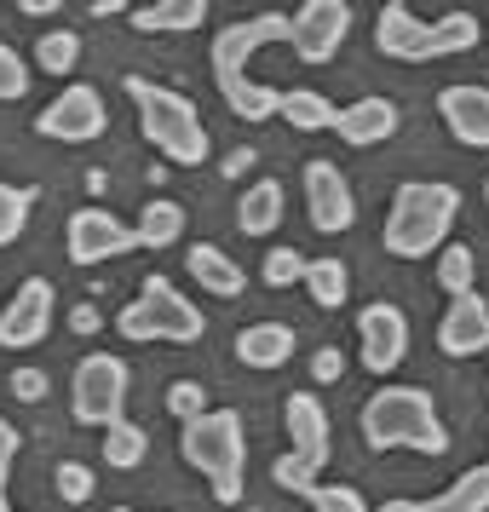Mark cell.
Here are the masks:
<instances>
[{"label": "cell", "instance_id": "1", "mask_svg": "<svg viewBox=\"0 0 489 512\" xmlns=\"http://www.w3.org/2000/svg\"><path fill=\"white\" fill-rule=\"evenodd\" d=\"M288 29H294V18H282V12H259V18H242V24L219 29L213 35V81H219V98L231 104L242 121H271L282 110V93L277 87H259L254 75H248V64H254L259 47H277V41H288Z\"/></svg>", "mask_w": 489, "mask_h": 512}, {"label": "cell", "instance_id": "2", "mask_svg": "<svg viewBox=\"0 0 489 512\" xmlns=\"http://www.w3.org/2000/svg\"><path fill=\"white\" fill-rule=\"evenodd\" d=\"M455 213H461V190L455 185H443V179H409V185H397L392 208H386L380 242H386L392 259H426L449 242Z\"/></svg>", "mask_w": 489, "mask_h": 512}, {"label": "cell", "instance_id": "3", "mask_svg": "<svg viewBox=\"0 0 489 512\" xmlns=\"http://www.w3.org/2000/svg\"><path fill=\"white\" fill-rule=\"evenodd\" d=\"M484 24L472 12H443V18H415L409 0H386L380 18H374V47L380 58H397V64H432V58H461V52L478 47Z\"/></svg>", "mask_w": 489, "mask_h": 512}, {"label": "cell", "instance_id": "4", "mask_svg": "<svg viewBox=\"0 0 489 512\" xmlns=\"http://www.w3.org/2000/svg\"><path fill=\"white\" fill-rule=\"evenodd\" d=\"M363 443L369 449H420V455H443L449 449V426L438 420V403L420 386H380L363 403Z\"/></svg>", "mask_w": 489, "mask_h": 512}, {"label": "cell", "instance_id": "5", "mask_svg": "<svg viewBox=\"0 0 489 512\" xmlns=\"http://www.w3.org/2000/svg\"><path fill=\"white\" fill-rule=\"evenodd\" d=\"M179 455H185V466H196V472L213 484V501H219V507H236V501H242L248 432H242V415H236V409H208V415L185 420Z\"/></svg>", "mask_w": 489, "mask_h": 512}, {"label": "cell", "instance_id": "6", "mask_svg": "<svg viewBox=\"0 0 489 512\" xmlns=\"http://www.w3.org/2000/svg\"><path fill=\"white\" fill-rule=\"evenodd\" d=\"M127 98L139 104V127L144 139L162 150L173 167H202L208 162V127L196 116V104L185 93H173V87H156L150 75H127Z\"/></svg>", "mask_w": 489, "mask_h": 512}, {"label": "cell", "instance_id": "7", "mask_svg": "<svg viewBox=\"0 0 489 512\" xmlns=\"http://www.w3.org/2000/svg\"><path fill=\"white\" fill-rule=\"evenodd\" d=\"M121 340H133V346H150V340H173V346H196L202 334H208V323H202V311L173 288V282L162 277V271H150V277L139 282V300L121 305Z\"/></svg>", "mask_w": 489, "mask_h": 512}, {"label": "cell", "instance_id": "8", "mask_svg": "<svg viewBox=\"0 0 489 512\" xmlns=\"http://www.w3.org/2000/svg\"><path fill=\"white\" fill-rule=\"evenodd\" d=\"M282 426H288V455L271 466V478H277V489H288V495H305V489L323 478L328 443H334V426H328L323 397L317 392H288Z\"/></svg>", "mask_w": 489, "mask_h": 512}, {"label": "cell", "instance_id": "9", "mask_svg": "<svg viewBox=\"0 0 489 512\" xmlns=\"http://www.w3.org/2000/svg\"><path fill=\"white\" fill-rule=\"evenodd\" d=\"M127 386H133V374L121 363L116 351H93V357H81L70 374V415L81 426H116L127 420Z\"/></svg>", "mask_w": 489, "mask_h": 512}, {"label": "cell", "instance_id": "10", "mask_svg": "<svg viewBox=\"0 0 489 512\" xmlns=\"http://www.w3.org/2000/svg\"><path fill=\"white\" fill-rule=\"evenodd\" d=\"M104 127H110L104 98H98V87H87V81H70V87L35 116V133H41V139H58V144H93V139H104Z\"/></svg>", "mask_w": 489, "mask_h": 512}, {"label": "cell", "instance_id": "11", "mask_svg": "<svg viewBox=\"0 0 489 512\" xmlns=\"http://www.w3.org/2000/svg\"><path fill=\"white\" fill-rule=\"evenodd\" d=\"M52 317H58V294H52L47 277L18 282V294L0 305V351H29L52 334Z\"/></svg>", "mask_w": 489, "mask_h": 512}, {"label": "cell", "instance_id": "12", "mask_svg": "<svg viewBox=\"0 0 489 512\" xmlns=\"http://www.w3.org/2000/svg\"><path fill=\"white\" fill-rule=\"evenodd\" d=\"M305 219H311L317 236H346L357 225V196H351L346 173L328 156L305 162Z\"/></svg>", "mask_w": 489, "mask_h": 512}, {"label": "cell", "instance_id": "13", "mask_svg": "<svg viewBox=\"0 0 489 512\" xmlns=\"http://www.w3.org/2000/svg\"><path fill=\"white\" fill-rule=\"evenodd\" d=\"M139 248L133 225H121L110 208H75L70 225H64V254L75 265H104V259H121Z\"/></svg>", "mask_w": 489, "mask_h": 512}, {"label": "cell", "instance_id": "14", "mask_svg": "<svg viewBox=\"0 0 489 512\" xmlns=\"http://www.w3.org/2000/svg\"><path fill=\"white\" fill-rule=\"evenodd\" d=\"M351 35V6L346 0H305L294 12V29H288V47L300 52L305 64H328L334 52L346 47Z\"/></svg>", "mask_w": 489, "mask_h": 512}, {"label": "cell", "instance_id": "15", "mask_svg": "<svg viewBox=\"0 0 489 512\" xmlns=\"http://www.w3.org/2000/svg\"><path fill=\"white\" fill-rule=\"evenodd\" d=\"M357 340H363V369L392 374L397 363L409 357V317H403L392 300H374V305H363V317H357Z\"/></svg>", "mask_w": 489, "mask_h": 512}, {"label": "cell", "instance_id": "16", "mask_svg": "<svg viewBox=\"0 0 489 512\" xmlns=\"http://www.w3.org/2000/svg\"><path fill=\"white\" fill-rule=\"evenodd\" d=\"M438 121L449 127V139L466 150H489V87L478 81H455L438 93Z\"/></svg>", "mask_w": 489, "mask_h": 512}, {"label": "cell", "instance_id": "17", "mask_svg": "<svg viewBox=\"0 0 489 512\" xmlns=\"http://www.w3.org/2000/svg\"><path fill=\"white\" fill-rule=\"evenodd\" d=\"M438 351L443 357H478V351H489V300L478 288L461 294V300H449V311L438 323Z\"/></svg>", "mask_w": 489, "mask_h": 512}, {"label": "cell", "instance_id": "18", "mask_svg": "<svg viewBox=\"0 0 489 512\" xmlns=\"http://www.w3.org/2000/svg\"><path fill=\"white\" fill-rule=\"evenodd\" d=\"M185 271L196 277L202 294H213V300H236V294L248 288L242 259H231L219 242H190V248H185Z\"/></svg>", "mask_w": 489, "mask_h": 512}, {"label": "cell", "instance_id": "19", "mask_svg": "<svg viewBox=\"0 0 489 512\" xmlns=\"http://www.w3.org/2000/svg\"><path fill=\"white\" fill-rule=\"evenodd\" d=\"M334 133L357 150H369V144H386L397 133V104L392 98H357L346 110H334Z\"/></svg>", "mask_w": 489, "mask_h": 512}, {"label": "cell", "instance_id": "20", "mask_svg": "<svg viewBox=\"0 0 489 512\" xmlns=\"http://www.w3.org/2000/svg\"><path fill=\"white\" fill-rule=\"evenodd\" d=\"M294 357V328L288 323H248L236 334V363L242 369H282Z\"/></svg>", "mask_w": 489, "mask_h": 512}, {"label": "cell", "instance_id": "21", "mask_svg": "<svg viewBox=\"0 0 489 512\" xmlns=\"http://www.w3.org/2000/svg\"><path fill=\"white\" fill-rule=\"evenodd\" d=\"M127 24L139 35H185V29L208 24V0H156V6H133Z\"/></svg>", "mask_w": 489, "mask_h": 512}, {"label": "cell", "instance_id": "22", "mask_svg": "<svg viewBox=\"0 0 489 512\" xmlns=\"http://www.w3.org/2000/svg\"><path fill=\"white\" fill-rule=\"evenodd\" d=\"M282 202H288L282 179H259V185H248L242 190V202H236V231L242 236H271L282 225Z\"/></svg>", "mask_w": 489, "mask_h": 512}, {"label": "cell", "instance_id": "23", "mask_svg": "<svg viewBox=\"0 0 489 512\" xmlns=\"http://www.w3.org/2000/svg\"><path fill=\"white\" fill-rule=\"evenodd\" d=\"M133 236H139V248L162 254V248H173V242L185 236V208H179L173 196H150V202L139 208V225H133Z\"/></svg>", "mask_w": 489, "mask_h": 512}, {"label": "cell", "instance_id": "24", "mask_svg": "<svg viewBox=\"0 0 489 512\" xmlns=\"http://www.w3.org/2000/svg\"><path fill=\"white\" fill-rule=\"evenodd\" d=\"M426 512H489V461L484 466H466L449 489H438L432 501H420Z\"/></svg>", "mask_w": 489, "mask_h": 512}, {"label": "cell", "instance_id": "25", "mask_svg": "<svg viewBox=\"0 0 489 512\" xmlns=\"http://www.w3.org/2000/svg\"><path fill=\"white\" fill-rule=\"evenodd\" d=\"M305 294H311V305H323V311H340L351 294V271L340 259H305Z\"/></svg>", "mask_w": 489, "mask_h": 512}, {"label": "cell", "instance_id": "26", "mask_svg": "<svg viewBox=\"0 0 489 512\" xmlns=\"http://www.w3.org/2000/svg\"><path fill=\"white\" fill-rule=\"evenodd\" d=\"M144 455H150V432H144V426H133V420L104 426V466L133 472V466H144Z\"/></svg>", "mask_w": 489, "mask_h": 512}, {"label": "cell", "instance_id": "27", "mask_svg": "<svg viewBox=\"0 0 489 512\" xmlns=\"http://www.w3.org/2000/svg\"><path fill=\"white\" fill-rule=\"evenodd\" d=\"M472 282H478V254L461 248V242H443L438 248V288L449 300H461V294H472Z\"/></svg>", "mask_w": 489, "mask_h": 512}, {"label": "cell", "instance_id": "28", "mask_svg": "<svg viewBox=\"0 0 489 512\" xmlns=\"http://www.w3.org/2000/svg\"><path fill=\"white\" fill-rule=\"evenodd\" d=\"M75 64H81V35L75 29H47L35 41V70L41 75H75Z\"/></svg>", "mask_w": 489, "mask_h": 512}, {"label": "cell", "instance_id": "29", "mask_svg": "<svg viewBox=\"0 0 489 512\" xmlns=\"http://www.w3.org/2000/svg\"><path fill=\"white\" fill-rule=\"evenodd\" d=\"M277 116H288L300 133H323V127H334V104L323 93H311V87H294V93H282Z\"/></svg>", "mask_w": 489, "mask_h": 512}, {"label": "cell", "instance_id": "30", "mask_svg": "<svg viewBox=\"0 0 489 512\" xmlns=\"http://www.w3.org/2000/svg\"><path fill=\"white\" fill-rule=\"evenodd\" d=\"M29 208H35V190H29V185H0V248L24 236Z\"/></svg>", "mask_w": 489, "mask_h": 512}, {"label": "cell", "instance_id": "31", "mask_svg": "<svg viewBox=\"0 0 489 512\" xmlns=\"http://www.w3.org/2000/svg\"><path fill=\"white\" fill-rule=\"evenodd\" d=\"M305 501H311V512H369V501L351 484H323V478L305 489Z\"/></svg>", "mask_w": 489, "mask_h": 512}, {"label": "cell", "instance_id": "32", "mask_svg": "<svg viewBox=\"0 0 489 512\" xmlns=\"http://www.w3.org/2000/svg\"><path fill=\"white\" fill-rule=\"evenodd\" d=\"M29 81H35V75H29L24 52H18V47H6V41H0V104H18V98L29 93Z\"/></svg>", "mask_w": 489, "mask_h": 512}, {"label": "cell", "instance_id": "33", "mask_svg": "<svg viewBox=\"0 0 489 512\" xmlns=\"http://www.w3.org/2000/svg\"><path fill=\"white\" fill-rule=\"evenodd\" d=\"M259 277L271 282V288H294V282H305V254L300 248H271Z\"/></svg>", "mask_w": 489, "mask_h": 512}, {"label": "cell", "instance_id": "34", "mask_svg": "<svg viewBox=\"0 0 489 512\" xmlns=\"http://www.w3.org/2000/svg\"><path fill=\"white\" fill-rule=\"evenodd\" d=\"M52 484H58V495H64L70 507H81V501L93 495V466H81V461H58V478H52Z\"/></svg>", "mask_w": 489, "mask_h": 512}, {"label": "cell", "instance_id": "35", "mask_svg": "<svg viewBox=\"0 0 489 512\" xmlns=\"http://www.w3.org/2000/svg\"><path fill=\"white\" fill-rule=\"evenodd\" d=\"M167 409L179 420H196V415H208V392H202L196 380H173V386H167Z\"/></svg>", "mask_w": 489, "mask_h": 512}, {"label": "cell", "instance_id": "36", "mask_svg": "<svg viewBox=\"0 0 489 512\" xmlns=\"http://www.w3.org/2000/svg\"><path fill=\"white\" fill-rule=\"evenodd\" d=\"M18 426H12V420L0 415V495H6V478H12V461H18Z\"/></svg>", "mask_w": 489, "mask_h": 512}, {"label": "cell", "instance_id": "37", "mask_svg": "<svg viewBox=\"0 0 489 512\" xmlns=\"http://www.w3.org/2000/svg\"><path fill=\"white\" fill-rule=\"evenodd\" d=\"M12 392L24 397V403L47 397V374H41V369H18V374H12Z\"/></svg>", "mask_w": 489, "mask_h": 512}, {"label": "cell", "instance_id": "38", "mask_svg": "<svg viewBox=\"0 0 489 512\" xmlns=\"http://www.w3.org/2000/svg\"><path fill=\"white\" fill-rule=\"evenodd\" d=\"M311 374H317V380H340V374H346V357H340L334 346H323L317 357H311Z\"/></svg>", "mask_w": 489, "mask_h": 512}, {"label": "cell", "instance_id": "39", "mask_svg": "<svg viewBox=\"0 0 489 512\" xmlns=\"http://www.w3.org/2000/svg\"><path fill=\"white\" fill-rule=\"evenodd\" d=\"M248 167H254V150H231V156H225V173H248Z\"/></svg>", "mask_w": 489, "mask_h": 512}, {"label": "cell", "instance_id": "40", "mask_svg": "<svg viewBox=\"0 0 489 512\" xmlns=\"http://www.w3.org/2000/svg\"><path fill=\"white\" fill-rule=\"evenodd\" d=\"M24 18H58V0H24Z\"/></svg>", "mask_w": 489, "mask_h": 512}, {"label": "cell", "instance_id": "41", "mask_svg": "<svg viewBox=\"0 0 489 512\" xmlns=\"http://www.w3.org/2000/svg\"><path fill=\"white\" fill-rule=\"evenodd\" d=\"M369 512H426L420 501H403V495H392V501H380V507H369Z\"/></svg>", "mask_w": 489, "mask_h": 512}, {"label": "cell", "instance_id": "42", "mask_svg": "<svg viewBox=\"0 0 489 512\" xmlns=\"http://www.w3.org/2000/svg\"><path fill=\"white\" fill-rule=\"evenodd\" d=\"M70 323H75V328H81V334H93V328H98V311H87V305H81V311H75Z\"/></svg>", "mask_w": 489, "mask_h": 512}, {"label": "cell", "instance_id": "43", "mask_svg": "<svg viewBox=\"0 0 489 512\" xmlns=\"http://www.w3.org/2000/svg\"><path fill=\"white\" fill-rule=\"evenodd\" d=\"M0 512H12V501H6V495H0Z\"/></svg>", "mask_w": 489, "mask_h": 512}, {"label": "cell", "instance_id": "44", "mask_svg": "<svg viewBox=\"0 0 489 512\" xmlns=\"http://www.w3.org/2000/svg\"><path fill=\"white\" fill-rule=\"evenodd\" d=\"M110 512H133V507H110Z\"/></svg>", "mask_w": 489, "mask_h": 512}, {"label": "cell", "instance_id": "45", "mask_svg": "<svg viewBox=\"0 0 489 512\" xmlns=\"http://www.w3.org/2000/svg\"><path fill=\"white\" fill-rule=\"evenodd\" d=\"M484 208H489V185H484Z\"/></svg>", "mask_w": 489, "mask_h": 512}, {"label": "cell", "instance_id": "46", "mask_svg": "<svg viewBox=\"0 0 489 512\" xmlns=\"http://www.w3.org/2000/svg\"><path fill=\"white\" fill-rule=\"evenodd\" d=\"M484 29H489V18H484Z\"/></svg>", "mask_w": 489, "mask_h": 512}]
</instances>
